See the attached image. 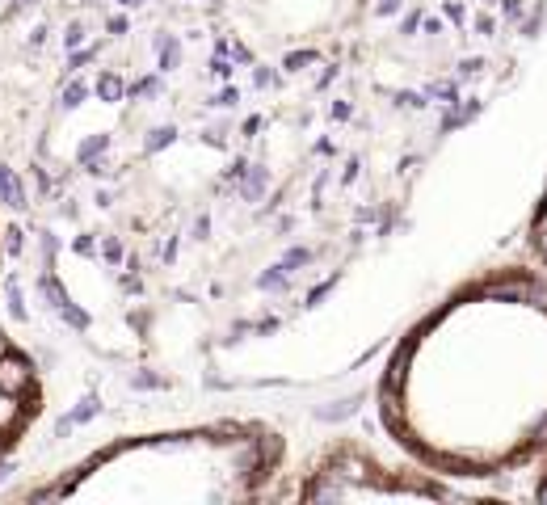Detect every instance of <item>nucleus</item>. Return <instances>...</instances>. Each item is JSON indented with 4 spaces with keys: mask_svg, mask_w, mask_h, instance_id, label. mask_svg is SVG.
I'll return each instance as SVG.
<instances>
[{
    "mask_svg": "<svg viewBox=\"0 0 547 505\" xmlns=\"http://www.w3.org/2000/svg\"><path fill=\"white\" fill-rule=\"evenodd\" d=\"M38 417V375L34 362L0 333V455L30 430Z\"/></svg>",
    "mask_w": 547,
    "mask_h": 505,
    "instance_id": "3",
    "label": "nucleus"
},
{
    "mask_svg": "<svg viewBox=\"0 0 547 505\" xmlns=\"http://www.w3.org/2000/svg\"><path fill=\"white\" fill-rule=\"evenodd\" d=\"M535 501H547V451H543V463H539V480H535Z\"/></svg>",
    "mask_w": 547,
    "mask_h": 505,
    "instance_id": "5",
    "label": "nucleus"
},
{
    "mask_svg": "<svg viewBox=\"0 0 547 505\" xmlns=\"http://www.w3.org/2000/svg\"><path fill=\"white\" fill-rule=\"evenodd\" d=\"M383 421L447 476H501L547 451V278L480 274L400 341Z\"/></svg>",
    "mask_w": 547,
    "mask_h": 505,
    "instance_id": "1",
    "label": "nucleus"
},
{
    "mask_svg": "<svg viewBox=\"0 0 547 505\" xmlns=\"http://www.w3.org/2000/svg\"><path fill=\"white\" fill-rule=\"evenodd\" d=\"M308 501H388V497H455L447 484L421 472H396L362 447H333L316 463L308 484H299Z\"/></svg>",
    "mask_w": 547,
    "mask_h": 505,
    "instance_id": "2",
    "label": "nucleus"
},
{
    "mask_svg": "<svg viewBox=\"0 0 547 505\" xmlns=\"http://www.w3.org/2000/svg\"><path fill=\"white\" fill-rule=\"evenodd\" d=\"M531 249L539 253V261L547 266V190H543L539 207H535V219H531Z\"/></svg>",
    "mask_w": 547,
    "mask_h": 505,
    "instance_id": "4",
    "label": "nucleus"
}]
</instances>
